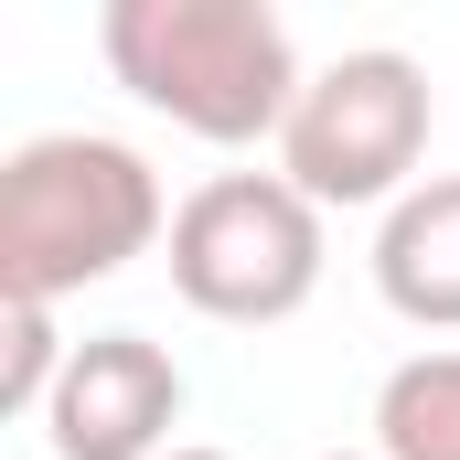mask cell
Returning a JSON list of instances; mask_svg holds the SVG:
<instances>
[{"label": "cell", "mask_w": 460, "mask_h": 460, "mask_svg": "<svg viewBox=\"0 0 460 460\" xmlns=\"http://www.w3.org/2000/svg\"><path fill=\"white\" fill-rule=\"evenodd\" d=\"M97 54L139 108H161L172 128H193L215 150L279 139L300 86H311L289 22L268 0H108Z\"/></svg>", "instance_id": "6da1fadb"}, {"label": "cell", "mask_w": 460, "mask_h": 460, "mask_svg": "<svg viewBox=\"0 0 460 460\" xmlns=\"http://www.w3.org/2000/svg\"><path fill=\"white\" fill-rule=\"evenodd\" d=\"M161 235H172L161 172L128 139L54 128V139H22L0 161V300L54 311V300L118 279L128 257H150Z\"/></svg>", "instance_id": "7a4b0ae2"}, {"label": "cell", "mask_w": 460, "mask_h": 460, "mask_svg": "<svg viewBox=\"0 0 460 460\" xmlns=\"http://www.w3.org/2000/svg\"><path fill=\"white\" fill-rule=\"evenodd\" d=\"M172 289L226 332H268V322L311 311V289H322V204L289 172L193 182L172 204Z\"/></svg>", "instance_id": "3957f363"}, {"label": "cell", "mask_w": 460, "mask_h": 460, "mask_svg": "<svg viewBox=\"0 0 460 460\" xmlns=\"http://www.w3.org/2000/svg\"><path fill=\"white\" fill-rule=\"evenodd\" d=\"M429 161V65L418 54H385V43H364V54H332L311 86H300V108L279 128V172L332 215V204H407L418 172Z\"/></svg>", "instance_id": "277c9868"}, {"label": "cell", "mask_w": 460, "mask_h": 460, "mask_svg": "<svg viewBox=\"0 0 460 460\" xmlns=\"http://www.w3.org/2000/svg\"><path fill=\"white\" fill-rule=\"evenodd\" d=\"M172 429H182V364L150 332H86L43 407L54 460H172Z\"/></svg>", "instance_id": "5b68a950"}, {"label": "cell", "mask_w": 460, "mask_h": 460, "mask_svg": "<svg viewBox=\"0 0 460 460\" xmlns=\"http://www.w3.org/2000/svg\"><path fill=\"white\" fill-rule=\"evenodd\" d=\"M375 300L418 332H460V172L418 182L375 226Z\"/></svg>", "instance_id": "8992f818"}, {"label": "cell", "mask_w": 460, "mask_h": 460, "mask_svg": "<svg viewBox=\"0 0 460 460\" xmlns=\"http://www.w3.org/2000/svg\"><path fill=\"white\" fill-rule=\"evenodd\" d=\"M375 460H460V353H407L375 385Z\"/></svg>", "instance_id": "52a82bcc"}, {"label": "cell", "mask_w": 460, "mask_h": 460, "mask_svg": "<svg viewBox=\"0 0 460 460\" xmlns=\"http://www.w3.org/2000/svg\"><path fill=\"white\" fill-rule=\"evenodd\" d=\"M65 364H75V343L54 332L43 300H0V418H43Z\"/></svg>", "instance_id": "ba28073f"}, {"label": "cell", "mask_w": 460, "mask_h": 460, "mask_svg": "<svg viewBox=\"0 0 460 460\" xmlns=\"http://www.w3.org/2000/svg\"><path fill=\"white\" fill-rule=\"evenodd\" d=\"M172 460H226V450H172Z\"/></svg>", "instance_id": "9c48e42d"}, {"label": "cell", "mask_w": 460, "mask_h": 460, "mask_svg": "<svg viewBox=\"0 0 460 460\" xmlns=\"http://www.w3.org/2000/svg\"><path fill=\"white\" fill-rule=\"evenodd\" d=\"M332 460H375V450H332Z\"/></svg>", "instance_id": "30bf717a"}]
</instances>
